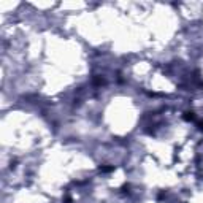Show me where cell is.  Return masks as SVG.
Instances as JSON below:
<instances>
[{
  "mask_svg": "<svg viewBox=\"0 0 203 203\" xmlns=\"http://www.w3.org/2000/svg\"><path fill=\"white\" fill-rule=\"evenodd\" d=\"M198 126H200V129L203 130V122H198Z\"/></svg>",
  "mask_w": 203,
  "mask_h": 203,
  "instance_id": "1",
  "label": "cell"
}]
</instances>
